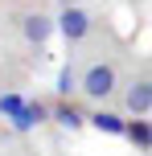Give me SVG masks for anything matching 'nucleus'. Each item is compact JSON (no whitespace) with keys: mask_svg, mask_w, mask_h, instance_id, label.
Listing matches in <instances>:
<instances>
[{"mask_svg":"<svg viewBox=\"0 0 152 156\" xmlns=\"http://www.w3.org/2000/svg\"><path fill=\"white\" fill-rule=\"evenodd\" d=\"M123 107H128L136 119H144L152 111V82H148V78H136V82L123 90Z\"/></svg>","mask_w":152,"mask_h":156,"instance_id":"3","label":"nucleus"},{"mask_svg":"<svg viewBox=\"0 0 152 156\" xmlns=\"http://www.w3.org/2000/svg\"><path fill=\"white\" fill-rule=\"evenodd\" d=\"M54 119H58V123H62V127H82V123H87V115H82V111L74 107L70 99H62V103H58V107H54Z\"/></svg>","mask_w":152,"mask_h":156,"instance_id":"6","label":"nucleus"},{"mask_svg":"<svg viewBox=\"0 0 152 156\" xmlns=\"http://www.w3.org/2000/svg\"><path fill=\"white\" fill-rule=\"evenodd\" d=\"M58 29H62V37L74 45V41H82L90 33V16L82 12L78 4H70V8H62V16H58Z\"/></svg>","mask_w":152,"mask_h":156,"instance_id":"2","label":"nucleus"},{"mask_svg":"<svg viewBox=\"0 0 152 156\" xmlns=\"http://www.w3.org/2000/svg\"><path fill=\"white\" fill-rule=\"evenodd\" d=\"M41 119H45V103H25L21 107V115H16V127H33V123H41Z\"/></svg>","mask_w":152,"mask_h":156,"instance_id":"8","label":"nucleus"},{"mask_svg":"<svg viewBox=\"0 0 152 156\" xmlns=\"http://www.w3.org/2000/svg\"><path fill=\"white\" fill-rule=\"evenodd\" d=\"M90 123L99 127V132H111V136H128V123H123L115 111H95L90 115Z\"/></svg>","mask_w":152,"mask_h":156,"instance_id":"5","label":"nucleus"},{"mask_svg":"<svg viewBox=\"0 0 152 156\" xmlns=\"http://www.w3.org/2000/svg\"><path fill=\"white\" fill-rule=\"evenodd\" d=\"M74 90H82V78L70 70V66H62V74H58V94H62V99H70Z\"/></svg>","mask_w":152,"mask_h":156,"instance_id":"9","label":"nucleus"},{"mask_svg":"<svg viewBox=\"0 0 152 156\" xmlns=\"http://www.w3.org/2000/svg\"><path fill=\"white\" fill-rule=\"evenodd\" d=\"M128 140L148 152L152 148V123H148V119H132V123H128Z\"/></svg>","mask_w":152,"mask_h":156,"instance_id":"7","label":"nucleus"},{"mask_svg":"<svg viewBox=\"0 0 152 156\" xmlns=\"http://www.w3.org/2000/svg\"><path fill=\"white\" fill-rule=\"evenodd\" d=\"M70 4H78V0H62V8H70Z\"/></svg>","mask_w":152,"mask_h":156,"instance_id":"11","label":"nucleus"},{"mask_svg":"<svg viewBox=\"0 0 152 156\" xmlns=\"http://www.w3.org/2000/svg\"><path fill=\"white\" fill-rule=\"evenodd\" d=\"M21 29H25V37H29L33 45H41V41L49 37V29H54V25H49L45 12H25V16H21Z\"/></svg>","mask_w":152,"mask_h":156,"instance_id":"4","label":"nucleus"},{"mask_svg":"<svg viewBox=\"0 0 152 156\" xmlns=\"http://www.w3.org/2000/svg\"><path fill=\"white\" fill-rule=\"evenodd\" d=\"M115 86H119V74H115L111 62H95L87 66V74H82V94L95 103H103L107 94H115Z\"/></svg>","mask_w":152,"mask_h":156,"instance_id":"1","label":"nucleus"},{"mask_svg":"<svg viewBox=\"0 0 152 156\" xmlns=\"http://www.w3.org/2000/svg\"><path fill=\"white\" fill-rule=\"evenodd\" d=\"M148 82H152V78H148Z\"/></svg>","mask_w":152,"mask_h":156,"instance_id":"12","label":"nucleus"},{"mask_svg":"<svg viewBox=\"0 0 152 156\" xmlns=\"http://www.w3.org/2000/svg\"><path fill=\"white\" fill-rule=\"evenodd\" d=\"M0 107H4L8 115H21V107H25V103L16 99V94H4V99H0Z\"/></svg>","mask_w":152,"mask_h":156,"instance_id":"10","label":"nucleus"}]
</instances>
